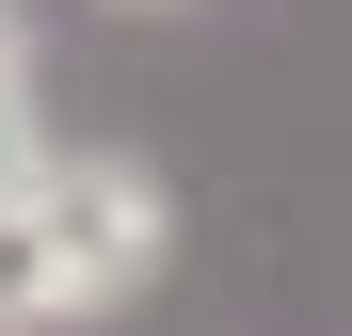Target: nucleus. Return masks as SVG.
Here are the masks:
<instances>
[{"mask_svg": "<svg viewBox=\"0 0 352 336\" xmlns=\"http://www.w3.org/2000/svg\"><path fill=\"white\" fill-rule=\"evenodd\" d=\"M160 240H176L160 160H129V144H65V160H32V177L0 192V336L144 304Z\"/></svg>", "mask_w": 352, "mask_h": 336, "instance_id": "nucleus-1", "label": "nucleus"}, {"mask_svg": "<svg viewBox=\"0 0 352 336\" xmlns=\"http://www.w3.org/2000/svg\"><path fill=\"white\" fill-rule=\"evenodd\" d=\"M32 160H48V144H32V96H0V192H16Z\"/></svg>", "mask_w": 352, "mask_h": 336, "instance_id": "nucleus-2", "label": "nucleus"}, {"mask_svg": "<svg viewBox=\"0 0 352 336\" xmlns=\"http://www.w3.org/2000/svg\"><path fill=\"white\" fill-rule=\"evenodd\" d=\"M0 96H32V32H16V0H0Z\"/></svg>", "mask_w": 352, "mask_h": 336, "instance_id": "nucleus-3", "label": "nucleus"}, {"mask_svg": "<svg viewBox=\"0 0 352 336\" xmlns=\"http://www.w3.org/2000/svg\"><path fill=\"white\" fill-rule=\"evenodd\" d=\"M144 16H160V0H144Z\"/></svg>", "mask_w": 352, "mask_h": 336, "instance_id": "nucleus-4", "label": "nucleus"}]
</instances>
